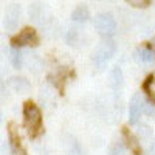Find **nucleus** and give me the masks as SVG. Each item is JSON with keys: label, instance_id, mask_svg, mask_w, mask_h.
<instances>
[{"label": "nucleus", "instance_id": "nucleus-16", "mask_svg": "<svg viewBox=\"0 0 155 155\" xmlns=\"http://www.w3.org/2000/svg\"><path fill=\"white\" fill-rule=\"evenodd\" d=\"M127 3L132 5V6H137V8H146V6L149 5L147 0H129Z\"/></svg>", "mask_w": 155, "mask_h": 155}, {"label": "nucleus", "instance_id": "nucleus-7", "mask_svg": "<svg viewBox=\"0 0 155 155\" xmlns=\"http://www.w3.org/2000/svg\"><path fill=\"white\" fill-rule=\"evenodd\" d=\"M19 20H20V9L17 8H12L9 9V12L5 17V25L8 30H14L17 25H19Z\"/></svg>", "mask_w": 155, "mask_h": 155}, {"label": "nucleus", "instance_id": "nucleus-18", "mask_svg": "<svg viewBox=\"0 0 155 155\" xmlns=\"http://www.w3.org/2000/svg\"><path fill=\"white\" fill-rule=\"evenodd\" d=\"M146 155H155V146H152L149 150H147V153Z\"/></svg>", "mask_w": 155, "mask_h": 155}, {"label": "nucleus", "instance_id": "nucleus-14", "mask_svg": "<svg viewBox=\"0 0 155 155\" xmlns=\"http://www.w3.org/2000/svg\"><path fill=\"white\" fill-rule=\"evenodd\" d=\"M137 135H138V138H141V140H149V138L152 137V129H150L147 124H140V126L137 127Z\"/></svg>", "mask_w": 155, "mask_h": 155}, {"label": "nucleus", "instance_id": "nucleus-1", "mask_svg": "<svg viewBox=\"0 0 155 155\" xmlns=\"http://www.w3.org/2000/svg\"><path fill=\"white\" fill-rule=\"evenodd\" d=\"M23 123L30 135H36L42 127V112L36 104L27 102L23 106Z\"/></svg>", "mask_w": 155, "mask_h": 155}, {"label": "nucleus", "instance_id": "nucleus-9", "mask_svg": "<svg viewBox=\"0 0 155 155\" xmlns=\"http://www.w3.org/2000/svg\"><path fill=\"white\" fill-rule=\"evenodd\" d=\"M71 19L74 20V22H81V23H84V22H87L88 19H90V12H88V9L85 8V6H76L74 9H73V12H71Z\"/></svg>", "mask_w": 155, "mask_h": 155}, {"label": "nucleus", "instance_id": "nucleus-12", "mask_svg": "<svg viewBox=\"0 0 155 155\" xmlns=\"http://www.w3.org/2000/svg\"><path fill=\"white\" fill-rule=\"evenodd\" d=\"M9 61L12 64V67L14 68H22V53L17 47H12L11 48V53H9Z\"/></svg>", "mask_w": 155, "mask_h": 155}, {"label": "nucleus", "instance_id": "nucleus-4", "mask_svg": "<svg viewBox=\"0 0 155 155\" xmlns=\"http://www.w3.org/2000/svg\"><path fill=\"white\" fill-rule=\"evenodd\" d=\"M146 104L143 101V96H141L140 93H135L130 99V106H129V123L130 124H137L141 113H143Z\"/></svg>", "mask_w": 155, "mask_h": 155}, {"label": "nucleus", "instance_id": "nucleus-5", "mask_svg": "<svg viewBox=\"0 0 155 155\" xmlns=\"http://www.w3.org/2000/svg\"><path fill=\"white\" fill-rule=\"evenodd\" d=\"M14 47H22V45H36L37 44V34L33 28H25L22 30L12 41Z\"/></svg>", "mask_w": 155, "mask_h": 155}, {"label": "nucleus", "instance_id": "nucleus-8", "mask_svg": "<svg viewBox=\"0 0 155 155\" xmlns=\"http://www.w3.org/2000/svg\"><path fill=\"white\" fill-rule=\"evenodd\" d=\"M11 87L19 93H27L28 90L31 88L30 82L25 79V78H12L11 79Z\"/></svg>", "mask_w": 155, "mask_h": 155}, {"label": "nucleus", "instance_id": "nucleus-13", "mask_svg": "<svg viewBox=\"0 0 155 155\" xmlns=\"http://www.w3.org/2000/svg\"><path fill=\"white\" fill-rule=\"evenodd\" d=\"M65 146H67V150H68L71 155H81V153H82V152H81V147H79V143H78L73 137H68Z\"/></svg>", "mask_w": 155, "mask_h": 155}, {"label": "nucleus", "instance_id": "nucleus-2", "mask_svg": "<svg viewBox=\"0 0 155 155\" xmlns=\"http://www.w3.org/2000/svg\"><path fill=\"white\" fill-rule=\"evenodd\" d=\"M115 50H116V47H115L113 41H110V39L102 41V42L96 47L95 53H93V62L96 64V67H98L99 70H102V67L107 64V61L113 56Z\"/></svg>", "mask_w": 155, "mask_h": 155}, {"label": "nucleus", "instance_id": "nucleus-17", "mask_svg": "<svg viewBox=\"0 0 155 155\" xmlns=\"http://www.w3.org/2000/svg\"><path fill=\"white\" fill-rule=\"evenodd\" d=\"M144 110H146V113H147V115H150V116H155V106H150V104H146V107H144Z\"/></svg>", "mask_w": 155, "mask_h": 155}, {"label": "nucleus", "instance_id": "nucleus-3", "mask_svg": "<svg viewBox=\"0 0 155 155\" xmlns=\"http://www.w3.org/2000/svg\"><path fill=\"white\" fill-rule=\"evenodd\" d=\"M95 30L102 36H110L116 30V20L110 12H98L93 19Z\"/></svg>", "mask_w": 155, "mask_h": 155}, {"label": "nucleus", "instance_id": "nucleus-10", "mask_svg": "<svg viewBox=\"0 0 155 155\" xmlns=\"http://www.w3.org/2000/svg\"><path fill=\"white\" fill-rule=\"evenodd\" d=\"M110 84L113 88H118L123 84V71L120 67H113L110 71Z\"/></svg>", "mask_w": 155, "mask_h": 155}, {"label": "nucleus", "instance_id": "nucleus-15", "mask_svg": "<svg viewBox=\"0 0 155 155\" xmlns=\"http://www.w3.org/2000/svg\"><path fill=\"white\" fill-rule=\"evenodd\" d=\"M109 155H124V146L123 143H113L109 149Z\"/></svg>", "mask_w": 155, "mask_h": 155}, {"label": "nucleus", "instance_id": "nucleus-11", "mask_svg": "<svg viewBox=\"0 0 155 155\" xmlns=\"http://www.w3.org/2000/svg\"><path fill=\"white\" fill-rule=\"evenodd\" d=\"M144 92L147 95V98L155 102V76H149L144 81Z\"/></svg>", "mask_w": 155, "mask_h": 155}, {"label": "nucleus", "instance_id": "nucleus-6", "mask_svg": "<svg viewBox=\"0 0 155 155\" xmlns=\"http://www.w3.org/2000/svg\"><path fill=\"white\" fill-rule=\"evenodd\" d=\"M135 58L141 64H152L155 62V51L147 47H141L135 51Z\"/></svg>", "mask_w": 155, "mask_h": 155}]
</instances>
